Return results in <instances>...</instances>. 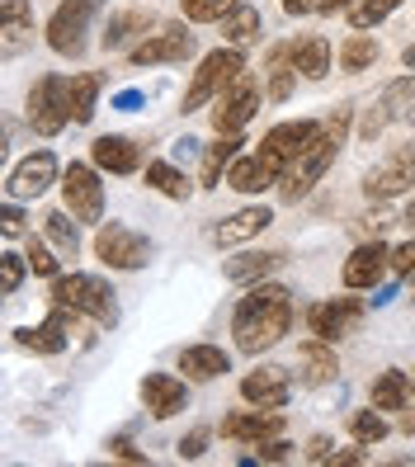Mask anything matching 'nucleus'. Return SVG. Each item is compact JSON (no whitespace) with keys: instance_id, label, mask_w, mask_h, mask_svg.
Instances as JSON below:
<instances>
[{"instance_id":"obj_1","label":"nucleus","mask_w":415,"mask_h":467,"mask_svg":"<svg viewBox=\"0 0 415 467\" xmlns=\"http://www.w3.org/2000/svg\"><path fill=\"white\" fill-rule=\"evenodd\" d=\"M293 331V293L284 284H251L232 312V336L241 354L274 349Z\"/></svg>"},{"instance_id":"obj_2","label":"nucleus","mask_w":415,"mask_h":467,"mask_svg":"<svg viewBox=\"0 0 415 467\" xmlns=\"http://www.w3.org/2000/svg\"><path fill=\"white\" fill-rule=\"evenodd\" d=\"M57 307H71V312H80V317H90V321H99V326H114L119 321V293L109 288L99 274H57L52 279V293H47Z\"/></svg>"},{"instance_id":"obj_3","label":"nucleus","mask_w":415,"mask_h":467,"mask_svg":"<svg viewBox=\"0 0 415 467\" xmlns=\"http://www.w3.org/2000/svg\"><path fill=\"white\" fill-rule=\"evenodd\" d=\"M340 137H330L326 128H321V137H316V142L307 147V151H302L297 161H293V166L279 175V199L284 203H297V199H307L312 194V184L330 171V166H336V156H340Z\"/></svg>"},{"instance_id":"obj_4","label":"nucleus","mask_w":415,"mask_h":467,"mask_svg":"<svg viewBox=\"0 0 415 467\" xmlns=\"http://www.w3.org/2000/svg\"><path fill=\"white\" fill-rule=\"evenodd\" d=\"M236 71H245V52L232 43V47H217V52H208V57L199 62V71H193V80H189V90H184V114H199V109L208 104V99H217L227 90V80L236 76Z\"/></svg>"},{"instance_id":"obj_5","label":"nucleus","mask_w":415,"mask_h":467,"mask_svg":"<svg viewBox=\"0 0 415 467\" xmlns=\"http://www.w3.org/2000/svg\"><path fill=\"white\" fill-rule=\"evenodd\" d=\"M24 114L38 137H57L71 123V76H38Z\"/></svg>"},{"instance_id":"obj_6","label":"nucleus","mask_w":415,"mask_h":467,"mask_svg":"<svg viewBox=\"0 0 415 467\" xmlns=\"http://www.w3.org/2000/svg\"><path fill=\"white\" fill-rule=\"evenodd\" d=\"M255 109H260V80H255V71H236L227 80V90L213 99V128L217 132H241L245 123L255 119Z\"/></svg>"},{"instance_id":"obj_7","label":"nucleus","mask_w":415,"mask_h":467,"mask_svg":"<svg viewBox=\"0 0 415 467\" xmlns=\"http://www.w3.org/2000/svg\"><path fill=\"white\" fill-rule=\"evenodd\" d=\"M95 10H99V0H62L47 19V47L57 52V57H80Z\"/></svg>"},{"instance_id":"obj_8","label":"nucleus","mask_w":415,"mask_h":467,"mask_svg":"<svg viewBox=\"0 0 415 467\" xmlns=\"http://www.w3.org/2000/svg\"><path fill=\"white\" fill-rule=\"evenodd\" d=\"M62 199L67 213L76 223H99L104 217V184H99V166H86V161H71L62 171Z\"/></svg>"},{"instance_id":"obj_9","label":"nucleus","mask_w":415,"mask_h":467,"mask_svg":"<svg viewBox=\"0 0 415 467\" xmlns=\"http://www.w3.org/2000/svg\"><path fill=\"white\" fill-rule=\"evenodd\" d=\"M321 128L326 123H316V119H293V123H274L269 132H265V142H260V156L269 161V166L274 171H288L293 166V161L302 156V151H307L312 142H316V137H321Z\"/></svg>"},{"instance_id":"obj_10","label":"nucleus","mask_w":415,"mask_h":467,"mask_svg":"<svg viewBox=\"0 0 415 467\" xmlns=\"http://www.w3.org/2000/svg\"><path fill=\"white\" fill-rule=\"evenodd\" d=\"M95 255L109 265V269H142L147 260H151V241L142 236V232H132V227H123V223H104L99 232H95Z\"/></svg>"},{"instance_id":"obj_11","label":"nucleus","mask_w":415,"mask_h":467,"mask_svg":"<svg viewBox=\"0 0 415 467\" xmlns=\"http://www.w3.org/2000/svg\"><path fill=\"white\" fill-rule=\"evenodd\" d=\"M410 184H415V151L410 147H397L392 156L382 161V166H373L364 175V194L373 203H392V199L410 194Z\"/></svg>"},{"instance_id":"obj_12","label":"nucleus","mask_w":415,"mask_h":467,"mask_svg":"<svg viewBox=\"0 0 415 467\" xmlns=\"http://www.w3.org/2000/svg\"><path fill=\"white\" fill-rule=\"evenodd\" d=\"M184 57H193V34L180 29V24H165V29L147 34L128 52L132 67H165V62H184Z\"/></svg>"},{"instance_id":"obj_13","label":"nucleus","mask_w":415,"mask_h":467,"mask_svg":"<svg viewBox=\"0 0 415 467\" xmlns=\"http://www.w3.org/2000/svg\"><path fill=\"white\" fill-rule=\"evenodd\" d=\"M364 321V302L358 297H326V302H316V307L307 312V331L316 336V340H345L354 326Z\"/></svg>"},{"instance_id":"obj_14","label":"nucleus","mask_w":415,"mask_h":467,"mask_svg":"<svg viewBox=\"0 0 415 467\" xmlns=\"http://www.w3.org/2000/svg\"><path fill=\"white\" fill-rule=\"evenodd\" d=\"M52 184H57V156L38 147L5 175V199H38Z\"/></svg>"},{"instance_id":"obj_15","label":"nucleus","mask_w":415,"mask_h":467,"mask_svg":"<svg viewBox=\"0 0 415 467\" xmlns=\"http://www.w3.org/2000/svg\"><path fill=\"white\" fill-rule=\"evenodd\" d=\"M76 317H80V312L57 307V302H52V317H47L43 326H29V331H15V336H19V345H24V349L62 354V349L71 345V336H76Z\"/></svg>"},{"instance_id":"obj_16","label":"nucleus","mask_w":415,"mask_h":467,"mask_svg":"<svg viewBox=\"0 0 415 467\" xmlns=\"http://www.w3.org/2000/svg\"><path fill=\"white\" fill-rule=\"evenodd\" d=\"M241 397L251 401V406L284 410V406L293 401V378H288V368L265 364V368H255V373H245V378H241Z\"/></svg>"},{"instance_id":"obj_17","label":"nucleus","mask_w":415,"mask_h":467,"mask_svg":"<svg viewBox=\"0 0 415 467\" xmlns=\"http://www.w3.org/2000/svg\"><path fill=\"white\" fill-rule=\"evenodd\" d=\"M142 401L156 420H171L180 410H189V382L175 373H147L142 378Z\"/></svg>"},{"instance_id":"obj_18","label":"nucleus","mask_w":415,"mask_h":467,"mask_svg":"<svg viewBox=\"0 0 415 467\" xmlns=\"http://www.w3.org/2000/svg\"><path fill=\"white\" fill-rule=\"evenodd\" d=\"M223 434L236 439V444H265V439L284 434V416L269 406H255V410H232L223 420Z\"/></svg>"},{"instance_id":"obj_19","label":"nucleus","mask_w":415,"mask_h":467,"mask_svg":"<svg viewBox=\"0 0 415 467\" xmlns=\"http://www.w3.org/2000/svg\"><path fill=\"white\" fill-rule=\"evenodd\" d=\"M90 161L104 171V175H137L142 171V151H137V142L132 137H95V147H90Z\"/></svg>"},{"instance_id":"obj_20","label":"nucleus","mask_w":415,"mask_h":467,"mask_svg":"<svg viewBox=\"0 0 415 467\" xmlns=\"http://www.w3.org/2000/svg\"><path fill=\"white\" fill-rule=\"evenodd\" d=\"M387 265H392V251H387L382 241H368L358 245V251L345 260V288H378Z\"/></svg>"},{"instance_id":"obj_21","label":"nucleus","mask_w":415,"mask_h":467,"mask_svg":"<svg viewBox=\"0 0 415 467\" xmlns=\"http://www.w3.org/2000/svg\"><path fill=\"white\" fill-rule=\"evenodd\" d=\"M227 189L236 194H265V189H279V171L255 151V156H236L227 166Z\"/></svg>"},{"instance_id":"obj_22","label":"nucleus","mask_w":415,"mask_h":467,"mask_svg":"<svg viewBox=\"0 0 415 467\" xmlns=\"http://www.w3.org/2000/svg\"><path fill=\"white\" fill-rule=\"evenodd\" d=\"M29 43H34V10H29V0H5V5H0V52L15 57V52H24Z\"/></svg>"},{"instance_id":"obj_23","label":"nucleus","mask_w":415,"mask_h":467,"mask_svg":"<svg viewBox=\"0 0 415 467\" xmlns=\"http://www.w3.org/2000/svg\"><path fill=\"white\" fill-rule=\"evenodd\" d=\"M297 368H302V382H312V388H326V382H336L340 373V359H336V345L330 340H302L297 345Z\"/></svg>"},{"instance_id":"obj_24","label":"nucleus","mask_w":415,"mask_h":467,"mask_svg":"<svg viewBox=\"0 0 415 467\" xmlns=\"http://www.w3.org/2000/svg\"><path fill=\"white\" fill-rule=\"evenodd\" d=\"M180 373L189 382H213V378L232 373V354L223 345H189L180 349Z\"/></svg>"},{"instance_id":"obj_25","label":"nucleus","mask_w":415,"mask_h":467,"mask_svg":"<svg viewBox=\"0 0 415 467\" xmlns=\"http://www.w3.org/2000/svg\"><path fill=\"white\" fill-rule=\"evenodd\" d=\"M288 265V251H245L236 260H227V279L232 284H265L274 269H284Z\"/></svg>"},{"instance_id":"obj_26","label":"nucleus","mask_w":415,"mask_h":467,"mask_svg":"<svg viewBox=\"0 0 415 467\" xmlns=\"http://www.w3.org/2000/svg\"><path fill=\"white\" fill-rule=\"evenodd\" d=\"M269 223H274V213H269L265 203H255V208H241L236 217H227L223 227H213V241H217V245H241V241L260 236Z\"/></svg>"},{"instance_id":"obj_27","label":"nucleus","mask_w":415,"mask_h":467,"mask_svg":"<svg viewBox=\"0 0 415 467\" xmlns=\"http://www.w3.org/2000/svg\"><path fill=\"white\" fill-rule=\"evenodd\" d=\"M151 29V15L147 10H119V15H109V24H104V52H123L137 34H147Z\"/></svg>"},{"instance_id":"obj_28","label":"nucleus","mask_w":415,"mask_h":467,"mask_svg":"<svg viewBox=\"0 0 415 467\" xmlns=\"http://www.w3.org/2000/svg\"><path fill=\"white\" fill-rule=\"evenodd\" d=\"M241 147H245L241 132H217V142L203 151V180H199V184H203V189H217V180L227 175V166L241 156Z\"/></svg>"},{"instance_id":"obj_29","label":"nucleus","mask_w":415,"mask_h":467,"mask_svg":"<svg viewBox=\"0 0 415 467\" xmlns=\"http://www.w3.org/2000/svg\"><path fill=\"white\" fill-rule=\"evenodd\" d=\"M368 397H373L378 410H406V401H410V373H401V368L378 373L373 388H368Z\"/></svg>"},{"instance_id":"obj_30","label":"nucleus","mask_w":415,"mask_h":467,"mask_svg":"<svg viewBox=\"0 0 415 467\" xmlns=\"http://www.w3.org/2000/svg\"><path fill=\"white\" fill-rule=\"evenodd\" d=\"M288 47H293L297 71L307 76V80H321V76L330 71V43H326L321 34H307V38H297V43H288Z\"/></svg>"},{"instance_id":"obj_31","label":"nucleus","mask_w":415,"mask_h":467,"mask_svg":"<svg viewBox=\"0 0 415 467\" xmlns=\"http://www.w3.org/2000/svg\"><path fill=\"white\" fill-rule=\"evenodd\" d=\"M104 90V76L99 71H80L71 76V123H90L95 119V99Z\"/></svg>"},{"instance_id":"obj_32","label":"nucleus","mask_w":415,"mask_h":467,"mask_svg":"<svg viewBox=\"0 0 415 467\" xmlns=\"http://www.w3.org/2000/svg\"><path fill=\"white\" fill-rule=\"evenodd\" d=\"M147 184L156 189V194L175 199V203H184V199L193 194V184L184 180V171H175L171 161H147Z\"/></svg>"},{"instance_id":"obj_33","label":"nucleus","mask_w":415,"mask_h":467,"mask_svg":"<svg viewBox=\"0 0 415 467\" xmlns=\"http://www.w3.org/2000/svg\"><path fill=\"white\" fill-rule=\"evenodd\" d=\"M223 38H227V43H236V47L260 38V10L251 5V0H241V5L223 19Z\"/></svg>"},{"instance_id":"obj_34","label":"nucleus","mask_w":415,"mask_h":467,"mask_svg":"<svg viewBox=\"0 0 415 467\" xmlns=\"http://www.w3.org/2000/svg\"><path fill=\"white\" fill-rule=\"evenodd\" d=\"M293 71H297V62H293V47H274L269 52V99H288L293 95Z\"/></svg>"},{"instance_id":"obj_35","label":"nucleus","mask_w":415,"mask_h":467,"mask_svg":"<svg viewBox=\"0 0 415 467\" xmlns=\"http://www.w3.org/2000/svg\"><path fill=\"white\" fill-rule=\"evenodd\" d=\"M349 434H354V444H364V449L382 444V439H387V420H382V410H378V406L354 410V416H349Z\"/></svg>"},{"instance_id":"obj_36","label":"nucleus","mask_w":415,"mask_h":467,"mask_svg":"<svg viewBox=\"0 0 415 467\" xmlns=\"http://www.w3.org/2000/svg\"><path fill=\"white\" fill-rule=\"evenodd\" d=\"M373 62H378V38L354 34V38L340 43V67H345V71H368Z\"/></svg>"},{"instance_id":"obj_37","label":"nucleus","mask_w":415,"mask_h":467,"mask_svg":"<svg viewBox=\"0 0 415 467\" xmlns=\"http://www.w3.org/2000/svg\"><path fill=\"white\" fill-rule=\"evenodd\" d=\"M397 5H401V0H354V5H349V24H354V34H368L373 24H382Z\"/></svg>"},{"instance_id":"obj_38","label":"nucleus","mask_w":415,"mask_h":467,"mask_svg":"<svg viewBox=\"0 0 415 467\" xmlns=\"http://www.w3.org/2000/svg\"><path fill=\"white\" fill-rule=\"evenodd\" d=\"M241 0H180V10L189 24H223Z\"/></svg>"},{"instance_id":"obj_39","label":"nucleus","mask_w":415,"mask_h":467,"mask_svg":"<svg viewBox=\"0 0 415 467\" xmlns=\"http://www.w3.org/2000/svg\"><path fill=\"white\" fill-rule=\"evenodd\" d=\"M47 241L57 245V251L67 255V260H76V251H80V236H76V223L67 213H47Z\"/></svg>"},{"instance_id":"obj_40","label":"nucleus","mask_w":415,"mask_h":467,"mask_svg":"<svg viewBox=\"0 0 415 467\" xmlns=\"http://www.w3.org/2000/svg\"><path fill=\"white\" fill-rule=\"evenodd\" d=\"M24 269H29V255H0V293H19V284H24Z\"/></svg>"},{"instance_id":"obj_41","label":"nucleus","mask_w":415,"mask_h":467,"mask_svg":"<svg viewBox=\"0 0 415 467\" xmlns=\"http://www.w3.org/2000/svg\"><path fill=\"white\" fill-rule=\"evenodd\" d=\"M57 265H62V260H52V251H47L43 241H29V269H34V274H43V279H57V274H62Z\"/></svg>"},{"instance_id":"obj_42","label":"nucleus","mask_w":415,"mask_h":467,"mask_svg":"<svg viewBox=\"0 0 415 467\" xmlns=\"http://www.w3.org/2000/svg\"><path fill=\"white\" fill-rule=\"evenodd\" d=\"M392 269H397V279L415 284V241H406V245H397V251H392Z\"/></svg>"},{"instance_id":"obj_43","label":"nucleus","mask_w":415,"mask_h":467,"mask_svg":"<svg viewBox=\"0 0 415 467\" xmlns=\"http://www.w3.org/2000/svg\"><path fill=\"white\" fill-rule=\"evenodd\" d=\"M208 439H213L208 430H189V434L180 439V444H175V453H180V458H203V449H208Z\"/></svg>"},{"instance_id":"obj_44","label":"nucleus","mask_w":415,"mask_h":467,"mask_svg":"<svg viewBox=\"0 0 415 467\" xmlns=\"http://www.w3.org/2000/svg\"><path fill=\"white\" fill-rule=\"evenodd\" d=\"M255 449H260V453H255L260 462H284L293 444H288V439H279V434H274V439H265V444H255Z\"/></svg>"},{"instance_id":"obj_45","label":"nucleus","mask_w":415,"mask_h":467,"mask_svg":"<svg viewBox=\"0 0 415 467\" xmlns=\"http://www.w3.org/2000/svg\"><path fill=\"white\" fill-rule=\"evenodd\" d=\"M0 232H5V236H19V232H24V213H19V199H10L5 208H0Z\"/></svg>"},{"instance_id":"obj_46","label":"nucleus","mask_w":415,"mask_h":467,"mask_svg":"<svg viewBox=\"0 0 415 467\" xmlns=\"http://www.w3.org/2000/svg\"><path fill=\"white\" fill-rule=\"evenodd\" d=\"M330 453H336V444H330L326 434H316V439H307V462H330Z\"/></svg>"},{"instance_id":"obj_47","label":"nucleus","mask_w":415,"mask_h":467,"mask_svg":"<svg viewBox=\"0 0 415 467\" xmlns=\"http://www.w3.org/2000/svg\"><path fill=\"white\" fill-rule=\"evenodd\" d=\"M279 5H284V15H312V10H321V0H279Z\"/></svg>"},{"instance_id":"obj_48","label":"nucleus","mask_w":415,"mask_h":467,"mask_svg":"<svg viewBox=\"0 0 415 467\" xmlns=\"http://www.w3.org/2000/svg\"><path fill=\"white\" fill-rule=\"evenodd\" d=\"M109 453H119V458H128V462H147V453H137L128 439H114V444H109Z\"/></svg>"},{"instance_id":"obj_49","label":"nucleus","mask_w":415,"mask_h":467,"mask_svg":"<svg viewBox=\"0 0 415 467\" xmlns=\"http://www.w3.org/2000/svg\"><path fill=\"white\" fill-rule=\"evenodd\" d=\"M368 453H364V444H358V449H345V453H330V462H336V467H354V462H364Z\"/></svg>"},{"instance_id":"obj_50","label":"nucleus","mask_w":415,"mask_h":467,"mask_svg":"<svg viewBox=\"0 0 415 467\" xmlns=\"http://www.w3.org/2000/svg\"><path fill=\"white\" fill-rule=\"evenodd\" d=\"M114 109H123V114H132V109H142V90H123L114 99Z\"/></svg>"},{"instance_id":"obj_51","label":"nucleus","mask_w":415,"mask_h":467,"mask_svg":"<svg viewBox=\"0 0 415 467\" xmlns=\"http://www.w3.org/2000/svg\"><path fill=\"white\" fill-rule=\"evenodd\" d=\"M354 0H321V15H336V10H349Z\"/></svg>"},{"instance_id":"obj_52","label":"nucleus","mask_w":415,"mask_h":467,"mask_svg":"<svg viewBox=\"0 0 415 467\" xmlns=\"http://www.w3.org/2000/svg\"><path fill=\"white\" fill-rule=\"evenodd\" d=\"M401 223H406V227H410V232H415V199H410V203H406V213H401Z\"/></svg>"},{"instance_id":"obj_53","label":"nucleus","mask_w":415,"mask_h":467,"mask_svg":"<svg viewBox=\"0 0 415 467\" xmlns=\"http://www.w3.org/2000/svg\"><path fill=\"white\" fill-rule=\"evenodd\" d=\"M406 123L415 128V76H410V109H406Z\"/></svg>"},{"instance_id":"obj_54","label":"nucleus","mask_w":415,"mask_h":467,"mask_svg":"<svg viewBox=\"0 0 415 467\" xmlns=\"http://www.w3.org/2000/svg\"><path fill=\"white\" fill-rule=\"evenodd\" d=\"M401 62H406V71H415V43H410V47L401 52Z\"/></svg>"},{"instance_id":"obj_55","label":"nucleus","mask_w":415,"mask_h":467,"mask_svg":"<svg viewBox=\"0 0 415 467\" xmlns=\"http://www.w3.org/2000/svg\"><path fill=\"white\" fill-rule=\"evenodd\" d=\"M401 430H406V434H415V416H406V420H401Z\"/></svg>"},{"instance_id":"obj_56","label":"nucleus","mask_w":415,"mask_h":467,"mask_svg":"<svg viewBox=\"0 0 415 467\" xmlns=\"http://www.w3.org/2000/svg\"><path fill=\"white\" fill-rule=\"evenodd\" d=\"M410 397H415V373H410Z\"/></svg>"}]
</instances>
